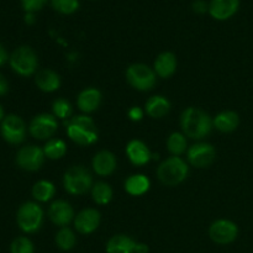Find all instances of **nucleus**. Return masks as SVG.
<instances>
[{"mask_svg": "<svg viewBox=\"0 0 253 253\" xmlns=\"http://www.w3.org/2000/svg\"><path fill=\"white\" fill-rule=\"evenodd\" d=\"M10 66L22 77H30L36 72L39 61L34 49L29 46H21L15 49L9 58Z\"/></svg>", "mask_w": 253, "mask_h": 253, "instance_id": "7", "label": "nucleus"}, {"mask_svg": "<svg viewBox=\"0 0 253 253\" xmlns=\"http://www.w3.org/2000/svg\"><path fill=\"white\" fill-rule=\"evenodd\" d=\"M47 0H21L22 9L26 12H36L46 5Z\"/></svg>", "mask_w": 253, "mask_h": 253, "instance_id": "33", "label": "nucleus"}, {"mask_svg": "<svg viewBox=\"0 0 253 253\" xmlns=\"http://www.w3.org/2000/svg\"><path fill=\"white\" fill-rule=\"evenodd\" d=\"M216 157L214 146L207 142H199L188 148L187 158L192 166L197 168L209 167Z\"/></svg>", "mask_w": 253, "mask_h": 253, "instance_id": "12", "label": "nucleus"}, {"mask_svg": "<svg viewBox=\"0 0 253 253\" xmlns=\"http://www.w3.org/2000/svg\"><path fill=\"white\" fill-rule=\"evenodd\" d=\"M4 120V109H2V106L0 105V121Z\"/></svg>", "mask_w": 253, "mask_h": 253, "instance_id": "40", "label": "nucleus"}, {"mask_svg": "<svg viewBox=\"0 0 253 253\" xmlns=\"http://www.w3.org/2000/svg\"><path fill=\"white\" fill-rule=\"evenodd\" d=\"M63 187L72 195L85 194L93 188V178L85 167L73 166L64 173Z\"/></svg>", "mask_w": 253, "mask_h": 253, "instance_id": "4", "label": "nucleus"}, {"mask_svg": "<svg viewBox=\"0 0 253 253\" xmlns=\"http://www.w3.org/2000/svg\"><path fill=\"white\" fill-rule=\"evenodd\" d=\"M240 0H211L209 4V14L215 20L224 21L237 12Z\"/></svg>", "mask_w": 253, "mask_h": 253, "instance_id": "15", "label": "nucleus"}, {"mask_svg": "<svg viewBox=\"0 0 253 253\" xmlns=\"http://www.w3.org/2000/svg\"><path fill=\"white\" fill-rule=\"evenodd\" d=\"M35 83L40 90L44 93H52L58 90L61 86V77L52 69H41L35 76Z\"/></svg>", "mask_w": 253, "mask_h": 253, "instance_id": "19", "label": "nucleus"}, {"mask_svg": "<svg viewBox=\"0 0 253 253\" xmlns=\"http://www.w3.org/2000/svg\"><path fill=\"white\" fill-rule=\"evenodd\" d=\"M58 121L53 114H40L31 120L29 130L36 140H47L56 133Z\"/></svg>", "mask_w": 253, "mask_h": 253, "instance_id": "9", "label": "nucleus"}, {"mask_svg": "<svg viewBox=\"0 0 253 253\" xmlns=\"http://www.w3.org/2000/svg\"><path fill=\"white\" fill-rule=\"evenodd\" d=\"M93 169L94 172L101 177L113 174L114 170L116 169L118 161H116L115 155L110 151H100L96 153L93 158Z\"/></svg>", "mask_w": 253, "mask_h": 253, "instance_id": "17", "label": "nucleus"}, {"mask_svg": "<svg viewBox=\"0 0 253 253\" xmlns=\"http://www.w3.org/2000/svg\"><path fill=\"white\" fill-rule=\"evenodd\" d=\"M100 212L96 209H84L78 212L74 217V226L76 230L82 235L93 234L100 225Z\"/></svg>", "mask_w": 253, "mask_h": 253, "instance_id": "13", "label": "nucleus"}, {"mask_svg": "<svg viewBox=\"0 0 253 253\" xmlns=\"http://www.w3.org/2000/svg\"><path fill=\"white\" fill-rule=\"evenodd\" d=\"M126 155L133 166H145L151 161L152 153L145 142L140 140H132L126 146Z\"/></svg>", "mask_w": 253, "mask_h": 253, "instance_id": "16", "label": "nucleus"}, {"mask_svg": "<svg viewBox=\"0 0 253 253\" xmlns=\"http://www.w3.org/2000/svg\"><path fill=\"white\" fill-rule=\"evenodd\" d=\"M48 216L54 225L61 227H66L76 217L72 205L64 200H56L52 203L48 209Z\"/></svg>", "mask_w": 253, "mask_h": 253, "instance_id": "14", "label": "nucleus"}, {"mask_svg": "<svg viewBox=\"0 0 253 253\" xmlns=\"http://www.w3.org/2000/svg\"><path fill=\"white\" fill-rule=\"evenodd\" d=\"M17 225L26 234L39 231L43 222V210L39 204L27 202L20 207L16 215Z\"/></svg>", "mask_w": 253, "mask_h": 253, "instance_id": "6", "label": "nucleus"}, {"mask_svg": "<svg viewBox=\"0 0 253 253\" xmlns=\"http://www.w3.org/2000/svg\"><path fill=\"white\" fill-rule=\"evenodd\" d=\"M127 115H128V118H130V120L141 121L143 118V111H142V109L138 108V106H132V108L128 110Z\"/></svg>", "mask_w": 253, "mask_h": 253, "instance_id": "34", "label": "nucleus"}, {"mask_svg": "<svg viewBox=\"0 0 253 253\" xmlns=\"http://www.w3.org/2000/svg\"><path fill=\"white\" fill-rule=\"evenodd\" d=\"M113 189L110 185L105 182H98L91 188V197L95 204L106 205L113 199Z\"/></svg>", "mask_w": 253, "mask_h": 253, "instance_id": "26", "label": "nucleus"}, {"mask_svg": "<svg viewBox=\"0 0 253 253\" xmlns=\"http://www.w3.org/2000/svg\"><path fill=\"white\" fill-rule=\"evenodd\" d=\"M67 135L77 145L89 146L98 141L99 133L93 119L88 115H78L67 124Z\"/></svg>", "mask_w": 253, "mask_h": 253, "instance_id": "2", "label": "nucleus"}, {"mask_svg": "<svg viewBox=\"0 0 253 253\" xmlns=\"http://www.w3.org/2000/svg\"><path fill=\"white\" fill-rule=\"evenodd\" d=\"M25 21H26V24L32 25L35 22V15L32 12H26V15H25Z\"/></svg>", "mask_w": 253, "mask_h": 253, "instance_id": "39", "label": "nucleus"}, {"mask_svg": "<svg viewBox=\"0 0 253 253\" xmlns=\"http://www.w3.org/2000/svg\"><path fill=\"white\" fill-rule=\"evenodd\" d=\"M44 158L43 150L39 146H25L17 152L16 163L21 169L35 172L42 167Z\"/></svg>", "mask_w": 253, "mask_h": 253, "instance_id": "10", "label": "nucleus"}, {"mask_svg": "<svg viewBox=\"0 0 253 253\" xmlns=\"http://www.w3.org/2000/svg\"><path fill=\"white\" fill-rule=\"evenodd\" d=\"M7 59H9V56H7L6 49H5L4 47L0 44V67H1L2 64L7 61Z\"/></svg>", "mask_w": 253, "mask_h": 253, "instance_id": "37", "label": "nucleus"}, {"mask_svg": "<svg viewBox=\"0 0 253 253\" xmlns=\"http://www.w3.org/2000/svg\"><path fill=\"white\" fill-rule=\"evenodd\" d=\"M155 72L160 78L167 79L177 71V58L172 52H162L155 61Z\"/></svg>", "mask_w": 253, "mask_h": 253, "instance_id": "20", "label": "nucleus"}, {"mask_svg": "<svg viewBox=\"0 0 253 253\" xmlns=\"http://www.w3.org/2000/svg\"><path fill=\"white\" fill-rule=\"evenodd\" d=\"M135 253H148V246L145 244H136Z\"/></svg>", "mask_w": 253, "mask_h": 253, "instance_id": "38", "label": "nucleus"}, {"mask_svg": "<svg viewBox=\"0 0 253 253\" xmlns=\"http://www.w3.org/2000/svg\"><path fill=\"white\" fill-rule=\"evenodd\" d=\"M101 99H103V95H101L100 90L95 88H86L79 93L78 99H77V105H78L79 110L83 111V113H93L96 109H99Z\"/></svg>", "mask_w": 253, "mask_h": 253, "instance_id": "18", "label": "nucleus"}, {"mask_svg": "<svg viewBox=\"0 0 253 253\" xmlns=\"http://www.w3.org/2000/svg\"><path fill=\"white\" fill-rule=\"evenodd\" d=\"M188 142H187V136L184 133L180 132H173L170 133L169 137L167 140V148L173 156H178L179 157L180 155L187 151Z\"/></svg>", "mask_w": 253, "mask_h": 253, "instance_id": "27", "label": "nucleus"}, {"mask_svg": "<svg viewBox=\"0 0 253 253\" xmlns=\"http://www.w3.org/2000/svg\"><path fill=\"white\" fill-rule=\"evenodd\" d=\"M212 124H214V127H216V130H219L220 132H232L239 126L240 118L235 111H222L215 116Z\"/></svg>", "mask_w": 253, "mask_h": 253, "instance_id": "22", "label": "nucleus"}, {"mask_svg": "<svg viewBox=\"0 0 253 253\" xmlns=\"http://www.w3.org/2000/svg\"><path fill=\"white\" fill-rule=\"evenodd\" d=\"M180 126H182L183 133L187 137L193 138V140H202L211 132L214 124L209 114L199 108L190 106L182 113Z\"/></svg>", "mask_w": 253, "mask_h": 253, "instance_id": "1", "label": "nucleus"}, {"mask_svg": "<svg viewBox=\"0 0 253 253\" xmlns=\"http://www.w3.org/2000/svg\"><path fill=\"white\" fill-rule=\"evenodd\" d=\"M0 133L6 142L11 145H19L26 136V125L24 120L17 115H7L1 121Z\"/></svg>", "mask_w": 253, "mask_h": 253, "instance_id": "8", "label": "nucleus"}, {"mask_svg": "<svg viewBox=\"0 0 253 253\" xmlns=\"http://www.w3.org/2000/svg\"><path fill=\"white\" fill-rule=\"evenodd\" d=\"M51 4L56 11L63 15H71L79 7V0H51Z\"/></svg>", "mask_w": 253, "mask_h": 253, "instance_id": "30", "label": "nucleus"}, {"mask_svg": "<svg viewBox=\"0 0 253 253\" xmlns=\"http://www.w3.org/2000/svg\"><path fill=\"white\" fill-rule=\"evenodd\" d=\"M170 110V103L162 95H153L146 101V113L152 119H162Z\"/></svg>", "mask_w": 253, "mask_h": 253, "instance_id": "21", "label": "nucleus"}, {"mask_svg": "<svg viewBox=\"0 0 253 253\" xmlns=\"http://www.w3.org/2000/svg\"><path fill=\"white\" fill-rule=\"evenodd\" d=\"M53 115L58 119H68L72 114V105L66 99H57L52 104Z\"/></svg>", "mask_w": 253, "mask_h": 253, "instance_id": "31", "label": "nucleus"}, {"mask_svg": "<svg viewBox=\"0 0 253 253\" xmlns=\"http://www.w3.org/2000/svg\"><path fill=\"white\" fill-rule=\"evenodd\" d=\"M193 10H194V12H197V14L202 15L204 14V12H207V10L209 11V5H208L204 0H195V1L193 2Z\"/></svg>", "mask_w": 253, "mask_h": 253, "instance_id": "35", "label": "nucleus"}, {"mask_svg": "<svg viewBox=\"0 0 253 253\" xmlns=\"http://www.w3.org/2000/svg\"><path fill=\"white\" fill-rule=\"evenodd\" d=\"M56 194V187L48 180H40L32 188V197L41 203L51 200Z\"/></svg>", "mask_w": 253, "mask_h": 253, "instance_id": "25", "label": "nucleus"}, {"mask_svg": "<svg viewBox=\"0 0 253 253\" xmlns=\"http://www.w3.org/2000/svg\"><path fill=\"white\" fill-rule=\"evenodd\" d=\"M136 242L126 235H115L106 244V253H135Z\"/></svg>", "mask_w": 253, "mask_h": 253, "instance_id": "23", "label": "nucleus"}, {"mask_svg": "<svg viewBox=\"0 0 253 253\" xmlns=\"http://www.w3.org/2000/svg\"><path fill=\"white\" fill-rule=\"evenodd\" d=\"M76 235L68 227H62L56 235V244L63 251H69L76 246Z\"/></svg>", "mask_w": 253, "mask_h": 253, "instance_id": "29", "label": "nucleus"}, {"mask_svg": "<svg viewBox=\"0 0 253 253\" xmlns=\"http://www.w3.org/2000/svg\"><path fill=\"white\" fill-rule=\"evenodd\" d=\"M44 156L49 160H59L67 152V145L63 140L59 138H51L43 147Z\"/></svg>", "mask_w": 253, "mask_h": 253, "instance_id": "28", "label": "nucleus"}, {"mask_svg": "<svg viewBox=\"0 0 253 253\" xmlns=\"http://www.w3.org/2000/svg\"><path fill=\"white\" fill-rule=\"evenodd\" d=\"M10 252L11 253H34L35 247L31 240L27 237H17L12 241L10 246Z\"/></svg>", "mask_w": 253, "mask_h": 253, "instance_id": "32", "label": "nucleus"}, {"mask_svg": "<svg viewBox=\"0 0 253 253\" xmlns=\"http://www.w3.org/2000/svg\"><path fill=\"white\" fill-rule=\"evenodd\" d=\"M188 173H189V167L185 161L178 156H172L161 163L157 169V177L161 183L167 187H175L184 182L185 178L188 177Z\"/></svg>", "mask_w": 253, "mask_h": 253, "instance_id": "3", "label": "nucleus"}, {"mask_svg": "<svg viewBox=\"0 0 253 253\" xmlns=\"http://www.w3.org/2000/svg\"><path fill=\"white\" fill-rule=\"evenodd\" d=\"M151 182L146 175L133 174L125 182V190L132 197H141L150 189Z\"/></svg>", "mask_w": 253, "mask_h": 253, "instance_id": "24", "label": "nucleus"}, {"mask_svg": "<svg viewBox=\"0 0 253 253\" xmlns=\"http://www.w3.org/2000/svg\"><path fill=\"white\" fill-rule=\"evenodd\" d=\"M239 229L231 220L220 219L211 224L209 229V236L215 244L229 245L236 240Z\"/></svg>", "mask_w": 253, "mask_h": 253, "instance_id": "11", "label": "nucleus"}, {"mask_svg": "<svg viewBox=\"0 0 253 253\" xmlns=\"http://www.w3.org/2000/svg\"><path fill=\"white\" fill-rule=\"evenodd\" d=\"M7 90H9V83H7L6 78L0 74V96L5 95L7 93Z\"/></svg>", "mask_w": 253, "mask_h": 253, "instance_id": "36", "label": "nucleus"}, {"mask_svg": "<svg viewBox=\"0 0 253 253\" xmlns=\"http://www.w3.org/2000/svg\"><path fill=\"white\" fill-rule=\"evenodd\" d=\"M126 79L132 88L140 91L152 90L157 82V74L155 69L147 64L135 63L131 64L126 71Z\"/></svg>", "mask_w": 253, "mask_h": 253, "instance_id": "5", "label": "nucleus"}]
</instances>
